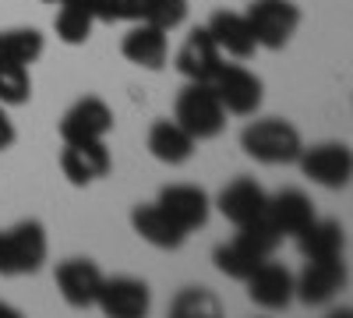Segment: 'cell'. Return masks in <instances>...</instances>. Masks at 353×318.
<instances>
[{
	"label": "cell",
	"instance_id": "obj_1",
	"mask_svg": "<svg viewBox=\"0 0 353 318\" xmlns=\"http://www.w3.org/2000/svg\"><path fill=\"white\" fill-rule=\"evenodd\" d=\"M279 234H276V226L269 219H258V223H248V226H237V237L219 244L212 251V262L223 276L230 279H248L265 258H272V251L279 248Z\"/></svg>",
	"mask_w": 353,
	"mask_h": 318
},
{
	"label": "cell",
	"instance_id": "obj_2",
	"mask_svg": "<svg viewBox=\"0 0 353 318\" xmlns=\"http://www.w3.org/2000/svg\"><path fill=\"white\" fill-rule=\"evenodd\" d=\"M50 255V237L39 219H21L11 230H0V276H36Z\"/></svg>",
	"mask_w": 353,
	"mask_h": 318
},
{
	"label": "cell",
	"instance_id": "obj_3",
	"mask_svg": "<svg viewBox=\"0 0 353 318\" xmlns=\"http://www.w3.org/2000/svg\"><path fill=\"white\" fill-rule=\"evenodd\" d=\"M241 149L265 166H286V163H297L301 149H304V138L301 131L293 128L283 117H261L251 121L241 131Z\"/></svg>",
	"mask_w": 353,
	"mask_h": 318
},
{
	"label": "cell",
	"instance_id": "obj_4",
	"mask_svg": "<svg viewBox=\"0 0 353 318\" xmlns=\"http://www.w3.org/2000/svg\"><path fill=\"white\" fill-rule=\"evenodd\" d=\"M173 121L181 124L194 141L219 138L226 128V110L209 81H188L173 103Z\"/></svg>",
	"mask_w": 353,
	"mask_h": 318
},
{
	"label": "cell",
	"instance_id": "obj_5",
	"mask_svg": "<svg viewBox=\"0 0 353 318\" xmlns=\"http://www.w3.org/2000/svg\"><path fill=\"white\" fill-rule=\"evenodd\" d=\"M96 21H149L163 32L181 28L188 18V0H88Z\"/></svg>",
	"mask_w": 353,
	"mask_h": 318
},
{
	"label": "cell",
	"instance_id": "obj_6",
	"mask_svg": "<svg viewBox=\"0 0 353 318\" xmlns=\"http://www.w3.org/2000/svg\"><path fill=\"white\" fill-rule=\"evenodd\" d=\"M248 25L258 50H283L301 28V8L293 0H251Z\"/></svg>",
	"mask_w": 353,
	"mask_h": 318
},
{
	"label": "cell",
	"instance_id": "obj_7",
	"mask_svg": "<svg viewBox=\"0 0 353 318\" xmlns=\"http://www.w3.org/2000/svg\"><path fill=\"white\" fill-rule=\"evenodd\" d=\"M297 163H301V173L311 184L329 188V191L346 188L350 177H353V152L343 141H321V146L301 149Z\"/></svg>",
	"mask_w": 353,
	"mask_h": 318
},
{
	"label": "cell",
	"instance_id": "obj_8",
	"mask_svg": "<svg viewBox=\"0 0 353 318\" xmlns=\"http://www.w3.org/2000/svg\"><path fill=\"white\" fill-rule=\"evenodd\" d=\"M209 85L216 89L223 110L233 113V117H254V113L261 110L265 85H261V78L254 71H248L241 64H223Z\"/></svg>",
	"mask_w": 353,
	"mask_h": 318
},
{
	"label": "cell",
	"instance_id": "obj_9",
	"mask_svg": "<svg viewBox=\"0 0 353 318\" xmlns=\"http://www.w3.org/2000/svg\"><path fill=\"white\" fill-rule=\"evenodd\" d=\"M346 286V262L343 258H311L301 276H293V297L307 308L329 304Z\"/></svg>",
	"mask_w": 353,
	"mask_h": 318
},
{
	"label": "cell",
	"instance_id": "obj_10",
	"mask_svg": "<svg viewBox=\"0 0 353 318\" xmlns=\"http://www.w3.org/2000/svg\"><path fill=\"white\" fill-rule=\"evenodd\" d=\"M96 304L110 318H141L152 308V290L145 279H134V276H103Z\"/></svg>",
	"mask_w": 353,
	"mask_h": 318
},
{
	"label": "cell",
	"instance_id": "obj_11",
	"mask_svg": "<svg viewBox=\"0 0 353 318\" xmlns=\"http://www.w3.org/2000/svg\"><path fill=\"white\" fill-rule=\"evenodd\" d=\"M110 131H113V110L99 96H81L61 117L64 141H106Z\"/></svg>",
	"mask_w": 353,
	"mask_h": 318
},
{
	"label": "cell",
	"instance_id": "obj_12",
	"mask_svg": "<svg viewBox=\"0 0 353 318\" xmlns=\"http://www.w3.org/2000/svg\"><path fill=\"white\" fill-rule=\"evenodd\" d=\"M61 170H64L68 184L88 188V184L103 181L106 173L113 170V156L106 149V141H64Z\"/></svg>",
	"mask_w": 353,
	"mask_h": 318
},
{
	"label": "cell",
	"instance_id": "obj_13",
	"mask_svg": "<svg viewBox=\"0 0 353 318\" xmlns=\"http://www.w3.org/2000/svg\"><path fill=\"white\" fill-rule=\"evenodd\" d=\"M156 206L184 230V234H191V230H201L205 223H209V212H212V198L205 195L198 184H166L156 198Z\"/></svg>",
	"mask_w": 353,
	"mask_h": 318
},
{
	"label": "cell",
	"instance_id": "obj_14",
	"mask_svg": "<svg viewBox=\"0 0 353 318\" xmlns=\"http://www.w3.org/2000/svg\"><path fill=\"white\" fill-rule=\"evenodd\" d=\"M57 279V290H61V297L85 311V308H92L96 297H99V286H103V269L92 262V258H64L61 266H57L53 272Z\"/></svg>",
	"mask_w": 353,
	"mask_h": 318
},
{
	"label": "cell",
	"instance_id": "obj_15",
	"mask_svg": "<svg viewBox=\"0 0 353 318\" xmlns=\"http://www.w3.org/2000/svg\"><path fill=\"white\" fill-rule=\"evenodd\" d=\"M216 209L233 223V226H248V223H258L265 219V209H269V195L265 188L251 177H237L230 181L219 195H216Z\"/></svg>",
	"mask_w": 353,
	"mask_h": 318
},
{
	"label": "cell",
	"instance_id": "obj_16",
	"mask_svg": "<svg viewBox=\"0 0 353 318\" xmlns=\"http://www.w3.org/2000/svg\"><path fill=\"white\" fill-rule=\"evenodd\" d=\"M173 64L188 81H212L216 71L223 68V53L212 43L209 28H191L188 39L181 43V50L173 57Z\"/></svg>",
	"mask_w": 353,
	"mask_h": 318
},
{
	"label": "cell",
	"instance_id": "obj_17",
	"mask_svg": "<svg viewBox=\"0 0 353 318\" xmlns=\"http://www.w3.org/2000/svg\"><path fill=\"white\" fill-rule=\"evenodd\" d=\"M244 283H248V297L265 311H283L293 301V272L272 262V258H265Z\"/></svg>",
	"mask_w": 353,
	"mask_h": 318
},
{
	"label": "cell",
	"instance_id": "obj_18",
	"mask_svg": "<svg viewBox=\"0 0 353 318\" xmlns=\"http://www.w3.org/2000/svg\"><path fill=\"white\" fill-rule=\"evenodd\" d=\"M121 53H124V61H131L134 68L159 71V68L166 64L170 43H166V32H163L159 25H149V21H131L128 36L121 39Z\"/></svg>",
	"mask_w": 353,
	"mask_h": 318
},
{
	"label": "cell",
	"instance_id": "obj_19",
	"mask_svg": "<svg viewBox=\"0 0 353 318\" xmlns=\"http://www.w3.org/2000/svg\"><path fill=\"white\" fill-rule=\"evenodd\" d=\"M265 219L276 226L279 237H297L301 230L314 219V206L301 188H283L279 195H269V209Z\"/></svg>",
	"mask_w": 353,
	"mask_h": 318
},
{
	"label": "cell",
	"instance_id": "obj_20",
	"mask_svg": "<svg viewBox=\"0 0 353 318\" xmlns=\"http://www.w3.org/2000/svg\"><path fill=\"white\" fill-rule=\"evenodd\" d=\"M131 230H134L145 244H152V248H159V251H176V248L188 241V234L156 206V201L131 209Z\"/></svg>",
	"mask_w": 353,
	"mask_h": 318
},
{
	"label": "cell",
	"instance_id": "obj_21",
	"mask_svg": "<svg viewBox=\"0 0 353 318\" xmlns=\"http://www.w3.org/2000/svg\"><path fill=\"white\" fill-rule=\"evenodd\" d=\"M205 28H209V36H212V43L219 46V53H226V57L248 61V57H254V50H258L248 18L237 14V11H216Z\"/></svg>",
	"mask_w": 353,
	"mask_h": 318
},
{
	"label": "cell",
	"instance_id": "obj_22",
	"mask_svg": "<svg viewBox=\"0 0 353 318\" xmlns=\"http://www.w3.org/2000/svg\"><path fill=\"white\" fill-rule=\"evenodd\" d=\"M145 146H149L152 159L166 163V166H181L194 156V146L198 141L176 124V121H156L149 128V138H145Z\"/></svg>",
	"mask_w": 353,
	"mask_h": 318
},
{
	"label": "cell",
	"instance_id": "obj_23",
	"mask_svg": "<svg viewBox=\"0 0 353 318\" xmlns=\"http://www.w3.org/2000/svg\"><path fill=\"white\" fill-rule=\"evenodd\" d=\"M297 248H301V255L307 258H343V251H346V230L336 223V219H311L297 237Z\"/></svg>",
	"mask_w": 353,
	"mask_h": 318
},
{
	"label": "cell",
	"instance_id": "obj_24",
	"mask_svg": "<svg viewBox=\"0 0 353 318\" xmlns=\"http://www.w3.org/2000/svg\"><path fill=\"white\" fill-rule=\"evenodd\" d=\"M96 28V14L88 8V0H61L57 4V18H53V32L64 46H81L88 43Z\"/></svg>",
	"mask_w": 353,
	"mask_h": 318
},
{
	"label": "cell",
	"instance_id": "obj_25",
	"mask_svg": "<svg viewBox=\"0 0 353 318\" xmlns=\"http://www.w3.org/2000/svg\"><path fill=\"white\" fill-rule=\"evenodd\" d=\"M46 50V36L39 28H4L0 32V64H36Z\"/></svg>",
	"mask_w": 353,
	"mask_h": 318
},
{
	"label": "cell",
	"instance_id": "obj_26",
	"mask_svg": "<svg viewBox=\"0 0 353 318\" xmlns=\"http://www.w3.org/2000/svg\"><path fill=\"white\" fill-rule=\"evenodd\" d=\"M219 311H223V304L209 286H184L170 304L173 318H216Z\"/></svg>",
	"mask_w": 353,
	"mask_h": 318
},
{
	"label": "cell",
	"instance_id": "obj_27",
	"mask_svg": "<svg viewBox=\"0 0 353 318\" xmlns=\"http://www.w3.org/2000/svg\"><path fill=\"white\" fill-rule=\"evenodd\" d=\"M32 99V74L21 64H0V106H25Z\"/></svg>",
	"mask_w": 353,
	"mask_h": 318
},
{
	"label": "cell",
	"instance_id": "obj_28",
	"mask_svg": "<svg viewBox=\"0 0 353 318\" xmlns=\"http://www.w3.org/2000/svg\"><path fill=\"white\" fill-rule=\"evenodd\" d=\"M14 141H18V128H14V121L8 117V110L0 106V152H8Z\"/></svg>",
	"mask_w": 353,
	"mask_h": 318
},
{
	"label": "cell",
	"instance_id": "obj_29",
	"mask_svg": "<svg viewBox=\"0 0 353 318\" xmlns=\"http://www.w3.org/2000/svg\"><path fill=\"white\" fill-rule=\"evenodd\" d=\"M46 4H61V0H46Z\"/></svg>",
	"mask_w": 353,
	"mask_h": 318
}]
</instances>
